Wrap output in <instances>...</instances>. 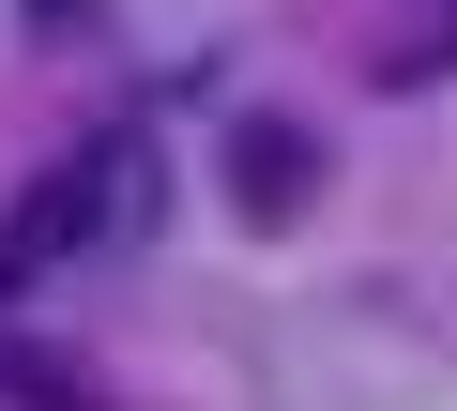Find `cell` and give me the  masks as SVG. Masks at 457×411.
<instances>
[{"instance_id": "6da1fadb", "label": "cell", "mask_w": 457, "mask_h": 411, "mask_svg": "<svg viewBox=\"0 0 457 411\" xmlns=\"http://www.w3.org/2000/svg\"><path fill=\"white\" fill-rule=\"evenodd\" d=\"M77 244H122V229H107V183H92V137L16 198V214H0V290H31V275H46V259H77Z\"/></svg>"}, {"instance_id": "7a4b0ae2", "label": "cell", "mask_w": 457, "mask_h": 411, "mask_svg": "<svg viewBox=\"0 0 457 411\" xmlns=\"http://www.w3.org/2000/svg\"><path fill=\"white\" fill-rule=\"evenodd\" d=\"M305 198H320V137L275 122V107H245L228 122V214L245 229H305Z\"/></svg>"}, {"instance_id": "3957f363", "label": "cell", "mask_w": 457, "mask_h": 411, "mask_svg": "<svg viewBox=\"0 0 457 411\" xmlns=\"http://www.w3.org/2000/svg\"><path fill=\"white\" fill-rule=\"evenodd\" d=\"M0 381H16V411H107V396H92L62 350H0Z\"/></svg>"}, {"instance_id": "277c9868", "label": "cell", "mask_w": 457, "mask_h": 411, "mask_svg": "<svg viewBox=\"0 0 457 411\" xmlns=\"http://www.w3.org/2000/svg\"><path fill=\"white\" fill-rule=\"evenodd\" d=\"M31 16H46V31H92V0H31Z\"/></svg>"}]
</instances>
